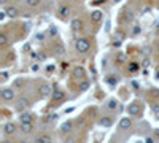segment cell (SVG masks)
<instances>
[{
    "mask_svg": "<svg viewBox=\"0 0 159 143\" xmlns=\"http://www.w3.org/2000/svg\"><path fill=\"white\" fill-rule=\"evenodd\" d=\"M89 48H91V43H89V40L88 38H78V40L75 41V49L78 53H88L89 51Z\"/></svg>",
    "mask_w": 159,
    "mask_h": 143,
    "instance_id": "cell-1",
    "label": "cell"
},
{
    "mask_svg": "<svg viewBox=\"0 0 159 143\" xmlns=\"http://www.w3.org/2000/svg\"><path fill=\"white\" fill-rule=\"evenodd\" d=\"M0 95H2L3 100H13L16 99V89L14 88H3L0 91Z\"/></svg>",
    "mask_w": 159,
    "mask_h": 143,
    "instance_id": "cell-2",
    "label": "cell"
},
{
    "mask_svg": "<svg viewBox=\"0 0 159 143\" xmlns=\"http://www.w3.org/2000/svg\"><path fill=\"white\" fill-rule=\"evenodd\" d=\"M38 94H40V97H49V95L53 94V91H51V86L49 84H46V83H43V84H40V88H38Z\"/></svg>",
    "mask_w": 159,
    "mask_h": 143,
    "instance_id": "cell-3",
    "label": "cell"
},
{
    "mask_svg": "<svg viewBox=\"0 0 159 143\" xmlns=\"http://www.w3.org/2000/svg\"><path fill=\"white\" fill-rule=\"evenodd\" d=\"M140 111H142L140 103H137V102L130 103V105L127 107V113H129L130 116H137V115H140Z\"/></svg>",
    "mask_w": 159,
    "mask_h": 143,
    "instance_id": "cell-4",
    "label": "cell"
},
{
    "mask_svg": "<svg viewBox=\"0 0 159 143\" xmlns=\"http://www.w3.org/2000/svg\"><path fill=\"white\" fill-rule=\"evenodd\" d=\"M57 16H59V19H62V21H65V19L70 16V8H68L67 5L61 6L59 11H57Z\"/></svg>",
    "mask_w": 159,
    "mask_h": 143,
    "instance_id": "cell-5",
    "label": "cell"
},
{
    "mask_svg": "<svg viewBox=\"0 0 159 143\" xmlns=\"http://www.w3.org/2000/svg\"><path fill=\"white\" fill-rule=\"evenodd\" d=\"M19 129H21L22 134H30V132H32V129H34V124H32V122H22V121H19Z\"/></svg>",
    "mask_w": 159,
    "mask_h": 143,
    "instance_id": "cell-6",
    "label": "cell"
},
{
    "mask_svg": "<svg viewBox=\"0 0 159 143\" xmlns=\"http://www.w3.org/2000/svg\"><path fill=\"white\" fill-rule=\"evenodd\" d=\"M14 132H16V124L14 122H6L3 126V134L5 135H13Z\"/></svg>",
    "mask_w": 159,
    "mask_h": 143,
    "instance_id": "cell-7",
    "label": "cell"
},
{
    "mask_svg": "<svg viewBox=\"0 0 159 143\" xmlns=\"http://www.w3.org/2000/svg\"><path fill=\"white\" fill-rule=\"evenodd\" d=\"M70 27H72V30L73 32H78V30L83 29V21H81L80 18H75V19H72V22H70Z\"/></svg>",
    "mask_w": 159,
    "mask_h": 143,
    "instance_id": "cell-8",
    "label": "cell"
},
{
    "mask_svg": "<svg viewBox=\"0 0 159 143\" xmlns=\"http://www.w3.org/2000/svg\"><path fill=\"white\" fill-rule=\"evenodd\" d=\"M132 127V119L130 118H123L121 121H119V129L121 130H127Z\"/></svg>",
    "mask_w": 159,
    "mask_h": 143,
    "instance_id": "cell-9",
    "label": "cell"
},
{
    "mask_svg": "<svg viewBox=\"0 0 159 143\" xmlns=\"http://www.w3.org/2000/svg\"><path fill=\"white\" fill-rule=\"evenodd\" d=\"M73 76H75V78H84V76H86V70H84L81 65H76V67L73 68Z\"/></svg>",
    "mask_w": 159,
    "mask_h": 143,
    "instance_id": "cell-10",
    "label": "cell"
},
{
    "mask_svg": "<svg viewBox=\"0 0 159 143\" xmlns=\"http://www.w3.org/2000/svg\"><path fill=\"white\" fill-rule=\"evenodd\" d=\"M73 130V121H65L64 124L61 126V132L62 134H70Z\"/></svg>",
    "mask_w": 159,
    "mask_h": 143,
    "instance_id": "cell-11",
    "label": "cell"
},
{
    "mask_svg": "<svg viewBox=\"0 0 159 143\" xmlns=\"http://www.w3.org/2000/svg\"><path fill=\"white\" fill-rule=\"evenodd\" d=\"M51 99L54 100V102L62 100V99H64V91H62V89H54L53 94H51Z\"/></svg>",
    "mask_w": 159,
    "mask_h": 143,
    "instance_id": "cell-12",
    "label": "cell"
},
{
    "mask_svg": "<svg viewBox=\"0 0 159 143\" xmlns=\"http://www.w3.org/2000/svg\"><path fill=\"white\" fill-rule=\"evenodd\" d=\"M102 18H103V13H102L100 10H94V11L91 13V19H92L94 22H100V21H102Z\"/></svg>",
    "mask_w": 159,
    "mask_h": 143,
    "instance_id": "cell-13",
    "label": "cell"
},
{
    "mask_svg": "<svg viewBox=\"0 0 159 143\" xmlns=\"http://www.w3.org/2000/svg\"><path fill=\"white\" fill-rule=\"evenodd\" d=\"M24 84H26V78H16V80H13V86H11V88H14V89H21Z\"/></svg>",
    "mask_w": 159,
    "mask_h": 143,
    "instance_id": "cell-14",
    "label": "cell"
},
{
    "mask_svg": "<svg viewBox=\"0 0 159 143\" xmlns=\"http://www.w3.org/2000/svg\"><path fill=\"white\" fill-rule=\"evenodd\" d=\"M5 11H6V16H10V18H14V16H18V8L16 6H6L5 8Z\"/></svg>",
    "mask_w": 159,
    "mask_h": 143,
    "instance_id": "cell-15",
    "label": "cell"
},
{
    "mask_svg": "<svg viewBox=\"0 0 159 143\" xmlns=\"http://www.w3.org/2000/svg\"><path fill=\"white\" fill-rule=\"evenodd\" d=\"M99 124L102 127H110L111 126V118L110 116H102V118H100V121H99Z\"/></svg>",
    "mask_w": 159,
    "mask_h": 143,
    "instance_id": "cell-16",
    "label": "cell"
},
{
    "mask_svg": "<svg viewBox=\"0 0 159 143\" xmlns=\"http://www.w3.org/2000/svg\"><path fill=\"white\" fill-rule=\"evenodd\" d=\"M54 54H56V56H61V54H64L65 53V46L64 45H61V43H57V45H54Z\"/></svg>",
    "mask_w": 159,
    "mask_h": 143,
    "instance_id": "cell-17",
    "label": "cell"
},
{
    "mask_svg": "<svg viewBox=\"0 0 159 143\" xmlns=\"http://www.w3.org/2000/svg\"><path fill=\"white\" fill-rule=\"evenodd\" d=\"M30 105V102H29V99H19L18 100V110H22V108H26V107H29Z\"/></svg>",
    "mask_w": 159,
    "mask_h": 143,
    "instance_id": "cell-18",
    "label": "cell"
},
{
    "mask_svg": "<svg viewBox=\"0 0 159 143\" xmlns=\"http://www.w3.org/2000/svg\"><path fill=\"white\" fill-rule=\"evenodd\" d=\"M115 40H116V45L121 43V41L124 40V32H121V30H116V32H115Z\"/></svg>",
    "mask_w": 159,
    "mask_h": 143,
    "instance_id": "cell-19",
    "label": "cell"
},
{
    "mask_svg": "<svg viewBox=\"0 0 159 143\" xmlns=\"http://www.w3.org/2000/svg\"><path fill=\"white\" fill-rule=\"evenodd\" d=\"M19 121H22V122H32V115H30V113H22L21 116H19Z\"/></svg>",
    "mask_w": 159,
    "mask_h": 143,
    "instance_id": "cell-20",
    "label": "cell"
},
{
    "mask_svg": "<svg viewBox=\"0 0 159 143\" xmlns=\"http://www.w3.org/2000/svg\"><path fill=\"white\" fill-rule=\"evenodd\" d=\"M24 2H26L27 6H30V8H35V6L40 5V0H24Z\"/></svg>",
    "mask_w": 159,
    "mask_h": 143,
    "instance_id": "cell-21",
    "label": "cell"
},
{
    "mask_svg": "<svg viewBox=\"0 0 159 143\" xmlns=\"http://www.w3.org/2000/svg\"><path fill=\"white\" fill-rule=\"evenodd\" d=\"M126 60H127V57H126V54H124V53H119L118 56H116V62H118V64H124Z\"/></svg>",
    "mask_w": 159,
    "mask_h": 143,
    "instance_id": "cell-22",
    "label": "cell"
},
{
    "mask_svg": "<svg viewBox=\"0 0 159 143\" xmlns=\"http://www.w3.org/2000/svg\"><path fill=\"white\" fill-rule=\"evenodd\" d=\"M37 142L38 143H48V142H51V137H49V135H40V137L37 138Z\"/></svg>",
    "mask_w": 159,
    "mask_h": 143,
    "instance_id": "cell-23",
    "label": "cell"
},
{
    "mask_svg": "<svg viewBox=\"0 0 159 143\" xmlns=\"http://www.w3.org/2000/svg\"><path fill=\"white\" fill-rule=\"evenodd\" d=\"M89 86H91V83H89V81H83V83L80 84V91H81V92L88 91V89H89Z\"/></svg>",
    "mask_w": 159,
    "mask_h": 143,
    "instance_id": "cell-24",
    "label": "cell"
},
{
    "mask_svg": "<svg viewBox=\"0 0 159 143\" xmlns=\"http://www.w3.org/2000/svg\"><path fill=\"white\" fill-rule=\"evenodd\" d=\"M107 81H108V84H110V86H116V83H118V78H116V76H113V75H110L107 78Z\"/></svg>",
    "mask_w": 159,
    "mask_h": 143,
    "instance_id": "cell-25",
    "label": "cell"
},
{
    "mask_svg": "<svg viewBox=\"0 0 159 143\" xmlns=\"http://www.w3.org/2000/svg\"><path fill=\"white\" fill-rule=\"evenodd\" d=\"M107 107L110 108V110H115V108L118 107V102H116L115 99H110V100H108V105H107Z\"/></svg>",
    "mask_w": 159,
    "mask_h": 143,
    "instance_id": "cell-26",
    "label": "cell"
},
{
    "mask_svg": "<svg viewBox=\"0 0 159 143\" xmlns=\"http://www.w3.org/2000/svg\"><path fill=\"white\" fill-rule=\"evenodd\" d=\"M6 43H8V38H6L5 33H2V35H0V46H5Z\"/></svg>",
    "mask_w": 159,
    "mask_h": 143,
    "instance_id": "cell-27",
    "label": "cell"
},
{
    "mask_svg": "<svg viewBox=\"0 0 159 143\" xmlns=\"http://www.w3.org/2000/svg\"><path fill=\"white\" fill-rule=\"evenodd\" d=\"M49 35H51V37H56V35H57V27H56V26H51V27H49Z\"/></svg>",
    "mask_w": 159,
    "mask_h": 143,
    "instance_id": "cell-28",
    "label": "cell"
},
{
    "mask_svg": "<svg viewBox=\"0 0 159 143\" xmlns=\"http://www.w3.org/2000/svg\"><path fill=\"white\" fill-rule=\"evenodd\" d=\"M150 11H151L150 6H142V8H140V14H143V16H145V14H148Z\"/></svg>",
    "mask_w": 159,
    "mask_h": 143,
    "instance_id": "cell-29",
    "label": "cell"
},
{
    "mask_svg": "<svg viewBox=\"0 0 159 143\" xmlns=\"http://www.w3.org/2000/svg\"><path fill=\"white\" fill-rule=\"evenodd\" d=\"M124 19H126L127 22H132V19H134V13H126V16H124Z\"/></svg>",
    "mask_w": 159,
    "mask_h": 143,
    "instance_id": "cell-30",
    "label": "cell"
},
{
    "mask_svg": "<svg viewBox=\"0 0 159 143\" xmlns=\"http://www.w3.org/2000/svg\"><path fill=\"white\" fill-rule=\"evenodd\" d=\"M132 32H134V35H138V33L142 32V27H140V26H134Z\"/></svg>",
    "mask_w": 159,
    "mask_h": 143,
    "instance_id": "cell-31",
    "label": "cell"
},
{
    "mask_svg": "<svg viewBox=\"0 0 159 143\" xmlns=\"http://www.w3.org/2000/svg\"><path fill=\"white\" fill-rule=\"evenodd\" d=\"M137 68H138V64H135V62H132V64L129 65V70H130V72H135Z\"/></svg>",
    "mask_w": 159,
    "mask_h": 143,
    "instance_id": "cell-32",
    "label": "cell"
},
{
    "mask_svg": "<svg viewBox=\"0 0 159 143\" xmlns=\"http://www.w3.org/2000/svg\"><path fill=\"white\" fill-rule=\"evenodd\" d=\"M56 115H49V116L48 118H46V121H48V122H53V121H56Z\"/></svg>",
    "mask_w": 159,
    "mask_h": 143,
    "instance_id": "cell-33",
    "label": "cell"
},
{
    "mask_svg": "<svg viewBox=\"0 0 159 143\" xmlns=\"http://www.w3.org/2000/svg\"><path fill=\"white\" fill-rule=\"evenodd\" d=\"M142 65H143V67H150V59H148V57H145V59H143Z\"/></svg>",
    "mask_w": 159,
    "mask_h": 143,
    "instance_id": "cell-34",
    "label": "cell"
},
{
    "mask_svg": "<svg viewBox=\"0 0 159 143\" xmlns=\"http://www.w3.org/2000/svg\"><path fill=\"white\" fill-rule=\"evenodd\" d=\"M8 72H2V81H6V80H8Z\"/></svg>",
    "mask_w": 159,
    "mask_h": 143,
    "instance_id": "cell-35",
    "label": "cell"
},
{
    "mask_svg": "<svg viewBox=\"0 0 159 143\" xmlns=\"http://www.w3.org/2000/svg\"><path fill=\"white\" fill-rule=\"evenodd\" d=\"M5 16H6V11H5V10L0 11V21H3V19H5Z\"/></svg>",
    "mask_w": 159,
    "mask_h": 143,
    "instance_id": "cell-36",
    "label": "cell"
},
{
    "mask_svg": "<svg viewBox=\"0 0 159 143\" xmlns=\"http://www.w3.org/2000/svg\"><path fill=\"white\" fill-rule=\"evenodd\" d=\"M151 110H153L154 113H159V107L158 105H151Z\"/></svg>",
    "mask_w": 159,
    "mask_h": 143,
    "instance_id": "cell-37",
    "label": "cell"
},
{
    "mask_svg": "<svg viewBox=\"0 0 159 143\" xmlns=\"http://www.w3.org/2000/svg\"><path fill=\"white\" fill-rule=\"evenodd\" d=\"M37 40H43V33H37Z\"/></svg>",
    "mask_w": 159,
    "mask_h": 143,
    "instance_id": "cell-38",
    "label": "cell"
},
{
    "mask_svg": "<svg viewBox=\"0 0 159 143\" xmlns=\"http://www.w3.org/2000/svg\"><path fill=\"white\" fill-rule=\"evenodd\" d=\"M154 135H156V137L159 138V127H158V129H154Z\"/></svg>",
    "mask_w": 159,
    "mask_h": 143,
    "instance_id": "cell-39",
    "label": "cell"
},
{
    "mask_svg": "<svg viewBox=\"0 0 159 143\" xmlns=\"http://www.w3.org/2000/svg\"><path fill=\"white\" fill-rule=\"evenodd\" d=\"M0 3H6V0H0Z\"/></svg>",
    "mask_w": 159,
    "mask_h": 143,
    "instance_id": "cell-40",
    "label": "cell"
},
{
    "mask_svg": "<svg viewBox=\"0 0 159 143\" xmlns=\"http://www.w3.org/2000/svg\"><path fill=\"white\" fill-rule=\"evenodd\" d=\"M158 53H159V45H158Z\"/></svg>",
    "mask_w": 159,
    "mask_h": 143,
    "instance_id": "cell-41",
    "label": "cell"
}]
</instances>
